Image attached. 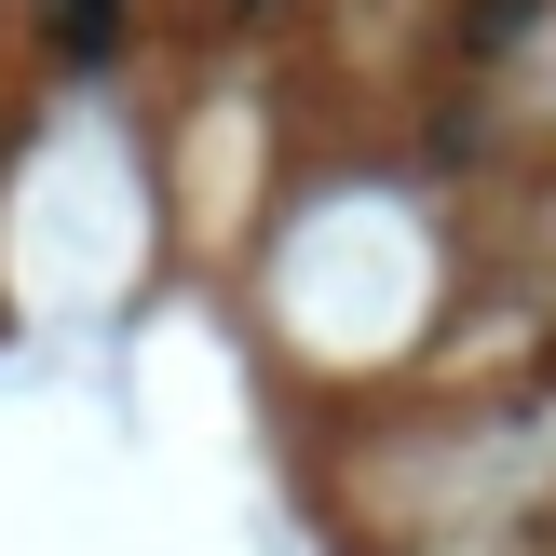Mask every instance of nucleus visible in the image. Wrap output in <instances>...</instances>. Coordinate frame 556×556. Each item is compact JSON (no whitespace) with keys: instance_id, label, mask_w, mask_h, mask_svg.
I'll list each match as a JSON object with an SVG mask.
<instances>
[{"instance_id":"nucleus-1","label":"nucleus","mask_w":556,"mask_h":556,"mask_svg":"<svg viewBox=\"0 0 556 556\" xmlns=\"http://www.w3.org/2000/svg\"><path fill=\"white\" fill-rule=\"evenodd\" d=\"M41 27L81 54V68H109V54H123V0H41Z\"/></svg>"}]
</instances>
